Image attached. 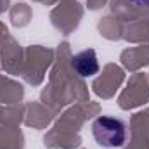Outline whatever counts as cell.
Returning a JSON list of instances; mask_svg holds the SVG:
<instances>
[{"instance_id": "obj_3", "label": "cell", "mask_w": 149, "mask_h": 149, "mask_svg": "<svg viewBox=\"0 0 149 149\" xmlns=\"http://www.w3.org/2000/svg\"><path fill=\"white\" fill-rule=\"evenodd\" d=\"M134 3H137V5H146V7H149V0H132Z\"/></svg>"}, {"instance_id": "obj_1", "label": "cell", "mask_w": 149, "mask_h": 149, "mask_svg": "<svg viewBox=\"0 0 149 149\" xmlns=\"http://www.w3.org/2000/svg\"><path fill=\"white\" fill-rule=\"evenodd\" d=\"M92 135H94V141L104 149L121 148L128 137L125 121L114 116H108V114L94 120Z\"/></svg>"}, {"instance_id": "obj_2", "label": "cell", "mask_w": 149, "mask_h": 149, "mask_svg": "<svg viewBox=\"0 0 149 149\" xmlns=\"http://www.w3.org/2000/svg\"><path fill=\"white\" fill-rule=\"evenodd\" d=\"M71 66L76 73L83 78L87 76H94L99 71V61H97V56H95V50L94 49H85L78 54H74L71 57Z\"/></svg>"}]
</instances>
